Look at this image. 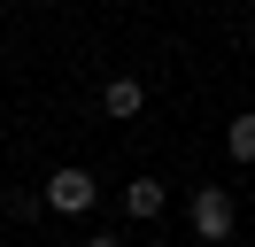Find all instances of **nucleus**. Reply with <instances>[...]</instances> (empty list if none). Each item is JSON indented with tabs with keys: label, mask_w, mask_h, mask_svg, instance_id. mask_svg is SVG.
I'll return each mask as SVG.
<instances>
[{
	"label": "nucleus",
	"mask_w": 255,
	"mask_h": 247,
	"mask_svg": "<svg viewBox=\"0 0 255 247\" xmlns=\"http://www.w3.org/2000/svg\"><path fill=\"white\" fill-rule=\"evenodd\" d=\"M93 201H101V185H93V170H78V162H62V170H54V178H47V209H54V216H85V209H93Z\"/></svg>",
	"instance_id": "nucleus-1"
},
{
	"label": "nucleus",
	"mask_w": 255,
	"mask_h": 247,
	"mask_svg": "<svg viewBox=\"0 0 255 247\" xmlns=\"http://www.w3.org/2000/svg\"><path fill=\"white\" fill-rule=\"evenodd\" d=\"M186 216H193V232H201V240H232V193H224V185H201Z\"/></svg>",
	"instance_id": "nucleus-2"
},
{
	"label": "nucleus",
	"mask_w": 255,
	"mask_h": 247,
	"mask_svg": "<svg viewBox=\"0 0 255 247\" xmlns=\"http://www.w3.org/2000/svg\"><path fill=\"white\" fill-rule=\"evenodd\" d=\"M139 101H147L139 77H109V85H101V108H109V116H139Z\"/></svg>",
	"instance_id": "nucleus-3"
},
{
	"label": "nucleus",
	"mask_w": 255,
	"mask_h": 247,
	"mask_svg": "<svg viewBox=\"0 0 255 247\" xmlns=\"http://www.w3.org/2000/svg\"><path fill=\"white\" fill-rule=\"evenodd\" d=\"M162 201H170V193H162V178H131V185H124V209L139 216V224H147V216H162Z\"/></svg>",
	"instance_id": "nucleus-4"
},
{
	"label": "nucleus",
	"mask_w": 255,
	"mask_h": 247,
	"mask_svg": "<svg viewBox=\"0 0 255 247\" xmlns=\"http://www.w3.org/2000/svg\"><path fill=\"white\" fill-rule=\"evenodd\" d=\"M224 147H232V162H255V116H232V124H224Z\"/></svg>",
	"instance_id": "nucleus-5"
},
{
	"label": "nucleus",
	"mask_w": 255,
	"mask_h": 247,
	"mask_svg": "<svg viewBox=\"0 0 255 247\" xmlns=\"http://www.w3.org/2000/svg\"><path fill=\"white\" fill-rule=\"evenodd\" d=\"M85 247H124V240H109V232H101V240H85Z\"/></svg>",
	"instance_id": "nucleus-6"
}]
</instances>
